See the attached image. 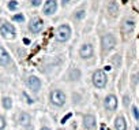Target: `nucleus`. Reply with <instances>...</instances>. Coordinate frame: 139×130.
<instances>
[{
	"label": "nucleus",
	"mask_w": 139,
	"mask_h": 130,
	"mask_svg": "<svg viewBox=\"0 0 139 130\" xmlns=\"http://www.w3.org/2000/svg\"><path fill=\"white\" fill-rule=\"evenodd\" d=\"M108 8H109V13L112 14V15H116V14H117L119 7H117V4H116V1H110L109 6H108Z\"/></svg>",
	"instance_id": "nucleus-16"
},
{
	"label": "nucleus",
	"mask_w": 139,
	"mask_h": 130,
	"mask_svg": "<svg viewBox=\"0 0 139 130\" xmlns=\"http://www.w3.org/2000/svg\"><path fill=\"white\" fill-rule=\"evenodd\" d=\"M17 7H18V3H17V1H10V3H8V8H10V10H15Z\"/></svg>",
	"instance_id": "nucleus-20"
},
{
	"label": "nucleus",
	"mask_w": 139,
	"mask_h": 130,
	"mask_svg": "<svg viewBox=\"0 0 139 130\" xmlns=\"http://www.w3.org/2000/svg\"><path fill=\"white\" fill-rule=\"evenodd\" d=\"M115 45H116V38H115L113 34H105L104 37H102V48L105 51H110V49H113Z\"/></svg>",
	"instance_id": "nucleus-4"
},
{
	"label": "nucleus",
	"mask_w": 139,
	"mask_h": 130,
	"mask_svg": "<svg viewBox=\"0 0 139 130\" xmlns=\"http://www.w3.org/2000/svg\"><path fill=\"white\" fill-rule=\"evenodd\" d=\"M135 130H139V129H138V127H136V129H135Z\"/></svg>",
	"instance_id": "nucleus-28"
},
{
	"label": "nucleus",
	"mask_w": 139,
	"mask_h": 130,
	"mask_svg": "<svg viewBox=\"0 0 139 130\" xmlns=\"http://www.w3.org/2000/svg\"><path fill=\"white\" fill-rule=\"evenodd\" d=\"M4 126H6V119L1 116V115H0V130L4 129Z\"/></svg>",
	"instance_id": "nucleus-21"
},
{
	"label": "nucleus",
	"mask_w": 139,
	"mask_h": 130,
	"mask_svg": "<svg viewBox=\"0 0 139 130\" xmlns=\"http://www.w3.org/2000/svg\"><path fill=\"white\" fill-rule=\"evenodd\" d=\"M70 116H71V114H67V115H66V116L63 118V121H61V123H66V122H67V119H68Z\"/></svg>",
	"instance_id": "nucleus-25"
},
{
	"label": "nucleus",
	"mask_w": 139,
	"mask_h": 130,
	"mask_svg": "<svg viewBox=\"0 0 139 130\" xmlns=\"http://www.w3.org/2000/svg\"><path fill=\"white\" fill-rule=\"evenodd\" d=\"M83 122H85V127L86 129H93L96 126V118L93 116V115H86Z\"/></svg>",
	"instance_id": "nucleus-14"
},
{
	"label": "nucleus",
	"mask_w": 139,
	"mask_h": 130,
	"mask_svg": "<svg viewBox=\"0 0 139 130\" xmlns=\"http://www.w3.org/2000/svg\"><path fill=\"white\" fill-rule=\"evenodd\" d=\"M83 17H85V11H79V13L75 14V18H76V19H82Z\"/></svg>",
	"instance_id": "nucleus-22"
},
{
	"label": "nucleus",
	"mask_w": 139,
	"mask_h": 130,
	"mask_svg": "<svg viewBox=\"0 0 139 130\" xmlns=\"http://www.w3.org/2000/svg\"><path fill=\"white\" fill-rule=\"evenodd\" d=\"M135 27V22L132 19H126L121 25V33L123 34H130L132 33V30Z\"/></svg>",
	"instance_id": "nucleus-11"
},
{
	"label": "nucleus",
	"mask_w": 139,
	"mask_h": 130,
	"mask_svg": "<svg viewBox=\"0 0 139 130\" xmlns=\"http://www.w3.org/2000/svg\"><path fill=\"white\" fill-rule=\"evenodd\" d=\"M19 123L23 126H27L30 123V116H29V114H26V112H22L21 115H19Z\"/></svg>",
	"instance_id": "nucleus-15"
},
{
	"label": "nucleus",
	"mask_w": 139,
	"mask_h": 130,
	"mask_svg": "<svg viewBox=\"0 0 139 130\" xmlns=\"http://www.w3.org/2000/svg\"><path fill=\"white\" fill-rule=\"evenodd\" d=\"M23 97L26 99V101H27L29 104H31V103H33V100H31V99H30L29 96H27V93H25V92H23Z\"/></svg>",
	"instance_id": "nucleus-24"
},
{
	"label": "nucleus",
	"mask_w": 139,
	"mask_h": 130,
	"mask_svg": "<svg viewBox=\"0 0 139 130\" xmlns=\"http://www.w3.org/2000/svg\"><path fill=\"white\" fill-rule=\"evenodd\" d=\"M115 127L116 130H126L127 129V122L123 116H117L115 121Z\"/></svg>",
	"instance_id": "nucleus-13"
},
{
	"label": "nucleus",
	"mask_w": 139,
	"mask_h": 130,
	"mask_svg": "<svg viewBox=\"0 0 139 130\" xmlns=\"http://www.w3.org/2000/svg\"><path fill=\"white\" fill-rule=\"evenodd\" d=\"M132 114H134V118L135 119H139V111H138V107H132Z\"/></svg>",
	"instance_id": "nucleus-19"
},
{
	"label": "nucleus",
	"mask_w": 139,
	"mask_h": 130,
	"mask_svg": "<svg viewBox=\"0 0 139 130\" xmlns=\"http://www.w3.org/2000/svg\"><path fill=\"white\" fill-rule=\"evenodd\" d=\"M124 104H128V97H124Z\"/></svg>",
	"instance_id": "nucleus-26"
},
{
	"label": "nucleus",
	"mask_w": 139,
	"mask_h": 130,
	"mask_svg": "<svg viewBox=\"0 0 139 130\" xmlns=\"http://www.w3.org/2000/svg\"><path fill=\"white\" fill-rule=\"evenodd\" d=\"M27 85H29V88L31 89V90H34V92H38L40 90V88H41V81H40V78H37V77H29L27 78Z\"/></svg>",
	"instance_id": "nucleus-8"
},
{
	"label": "nucleus",
	"mask_w": 139,
	"mask_h": 130,
	"mask_svg": "<svg viewBox=\"0 0 139 130\" xmlns=\"http://www.w3.org/2000/svg\"><path fill=\"white\" fill-rule=\"evenodd\" d=\"M12 19H14L15 22H23L25 17H23L22 14H17V15H14V17H12Z\"/></svg>",
	"instance_id": "nucleus-18"
},
{
	"label": "nucleus",
	"mask_w": 139,
	"mask_h": 130,
	"mask_svg": "<svg viewBox=\"0 0 139 130\" xmlns=\"http://www.w3.org/2000/svg\"><path fill=\"white\" fill-rule=\"evenodd\" d=\"M71 36V29L68 25H61L59 26V29L56 30V40L60 42H64L67 41L68 38Z\"/></svg>",
	"instance_id": "nucleus-2"
},
{
	"label": "nucleus",
	"mask_w": 139,
	"mask_h": 130,
	"mask_svg": "<svg viewBox=\"0 0 139 130\" xmlns=\"http://www.w3.org/2000/svg\"><path fill=\"white\" fill-rule=\"evenodd\" d=\"M93 47L90 45V44H83V45L80 47V51H79V55L80 58L83 59H87V58H91L93 56Z\"/></svg>",
	"instance_id": "nucleus-9"
},
{
	"label": "nucleus",
	"mask_w": 139,
	"mask_h": 130,
	"mask_svg": "<svg viewBox=\"0 0 139 130\" xmlns=\"http://www.w3.org/2000/svg\"><path fill=\"white\" fill-rule=\"evenodd\" d=\"M56 10H57V3H56V0H48L44 6V14L45 15H52V14L56 13Z\"/></svg>",
	"instance_id": "nucleus-7"
},
{
	"label": "nucleus",
	"mask_w": 139,
	"mask_h": 130,
	"mask_svg": "<svg viewBox=\"0 0 139 130\" xmlns=\"http://www.w3.org/2000/svg\"><path fill=\"white\" fill-rule=\"evenodd\" d=\"M108 82V77L102 70H97V71L93 74V84L96 88H104Z\"/></svg>",
	"instance_id": "nucleus-1"
},
{
	"label": "nucleus",
	"mask_w": 139,
	"mask_h": 130,
	"mask_svg": "<svg viewBox=\"0 0 139 130\" xmlns=\"http://www.w3.org/2000/svg\"><path fill=\"white\" fill-rule=\"evenodd\" d=\"M105 107H106L108 111H115V109L117 108V99H116L113 95L106 96V99H105Z\"/></svg>",
	"instance_id": "nucleus-10"
},
{
	"label": "nucleus",
	"mask_w": 139,
	"mask_h": 130,
	"mask_svg": "<svg viewBox=\"0 0 139 130\" xmlns=\"http://www.w3.org/2000/svg\"><path fill=\"white\" fill-rule=\"evenodd\" d=\"M44 27V22L40 19V18H31L29 23V29L31 33H40Z\"/></svg>",
	"instance_id": "nucleus-6"
},
{
	"label": "nucleus",
	"mask_w": 139,
	"mask_h": 130,
	"mask_svg": "<svg viewBox=\"0 0 139 130\" xmlns=\"http://www.w3.org/2000/svg\"><path fill=\"white\" fill-rule=\"evenodd\" d=\"M30 3H31V6H34V7H37V6L41 4V0H30Z\"/></svg>",
	"instance_id": "nucleus-23"
},
{
	"label": "nucleus",
	"mask_w": 139,
	"mask_h": 130,
	"mask_svg": "<svg viewBox=\"0 0 139 130\" xmlns=\"http://www.w3.org/2000/svg\"><path fill=\"white\" fill-rule=\"evenodd\" d=\"M10 63H11V58H10L8 52L3 47H0V64L1 66H8Z\"/></svg>",
	"instance_id": "nucleus-12"
},
{
	"label": "nucleus",
	"mask_w": 139,
	"mask_h": 130,
	"mask_svg": "<svg viewBox=\"0 0 139 130\" xmlns=\"http://www.w3.org/2000/svg\"><path fill=\"white\" fill-rule=\"evenodd\" d=\"M51 101L55 105H63L66 103V95L61 90H53L51 93Z\"/></svg>",
	"instance_id": "nucleus-5"
},
{
	"label": "nucleus",
	"mask_w": 139,
	"mask_h": 130,
	"mask_svg": "<svg viewBox=\"0 0 139 130\" xmlns=\"http://www.w3.org/2000/svg\"><path fill=\"white\" fill-rule=\"evenodd\" d=\"M0 33L3 34V37L6 38H14L15 37V29L14 26L8 22H3L0 26Z\"/></svg>",
	"instance_id": "nucleus-3"
},
{
	"label": "nucleus",
	"mask_w": 139,
	"mask_h": 130,
	"mask_svg": "<svg viewBox=\"0 0 139 130\" xmlns=\"http://www.w3.org/2000/svg\"><path fill=\"white\" fill-rule=\"evenodd\" d=\"M3 107H4L6 109H10L12 107V100H11L10 97H4V99H3Z\"/></svg>",
	"instance_id": "nucleus-17"
},
{
	"label": "nucleus",
	"mask_w": 139,
	"mask_h": 130,
	"mask_svg": "<svg viewBox=\"0 0 139 130\" xmlns=\"http://www.w3.org/2000/svg\"><path fill=\"white\" fill-rule=\"evenodd\" d=\"M41 130H51V129H48V127H44V129H41Z\"/></svg>",
	"instance_id": "nucleus-27"
}]
</instances>
